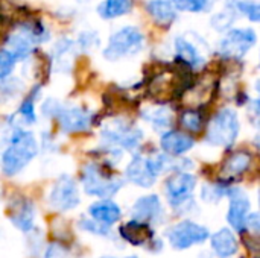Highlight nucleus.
<instances>
[{
  "label": "nucleus",
  "mask_w": 260,
  "mask_h": 258,
  "mask_svg": "<svg viewBox=\"0 0 260 258\" xmlns=\"http://www.w3.org/2000/svg\"><path fill=\"white\" fill-rule=\"evenodd\" d=\"M38 154V144L32 132L15 129L9 144L2 154V170L6 176L20 173Z\"/></svg>",
  "instance_id": "obj_1"
},
{
  "label": "nucleus",
  "mask_w": 260,
  "mask_h": 258,
  "mask_svg": "<svg viewBox=\"0 0 260 258\" xmlns=\"http://www.w3.org/2000/svg\"><path fill=\"white\" fill-rule=\"evenodd\" d=\"M43 109L46 116L55 117L59 128L67 134L85 132L93 123V114L78 105H62L53 99H49L43 105Z\"/></svg>",
  "instance_id": "obj_2"
},
{
  "label": "nucleus",
  "mask_w": 260,
  "mask_h": 258,
  "mask_svg": "<svg viewBox=\"0 0 260 258\" xmlns=\"http://www.w3.org/2000/svg\"><path fill=\"white\" fill-rule=\"evenodd\" d=\"M81 182L87 195L101 199H110L123 187L122 178L107 172L102 166L96 163H88L84 166L81 173Z\"/></svg>",
  "instance_id": "obj_3"
},
{
  "label": "nucleus",
  "mask_w": 260,
  "mask_h": 258,
  "mask_svg": "<svg viewBox=\"0 0 260 258\" xmlns=\"http://www.w3.org/2000/svg\"><path fill=\"white\" fill-rule=\"evenodd\" d=\"M197 187V176L189 172H177L168 178L165 192L169 205L180 214H186L195 207L193 190Z\"/></svg>",
  "instance_id": "obj_4"
},
{
  "label": "nucleus",
  "mask_w": 260,
  "mask_h": 258,
  "mask_svg": "<svg viewBox=\"0 0 260 258\" xmlns=\"http://www.w3.org/2000/svg\"><path fill=\"white\" fill-rule=\"evenodd\" d=\"M145 44V36L139 27L125 26L114 32L104 50V56L108 61H119L126 56H133L142 50Z\"/></svg>",
  "instance_id": "obj_5"
},
{
  "label": "nucleus",
  "mask_w": 260,
  "mask_h": 258,
  "mask_svg": "<svg viewBox=\"0 0 260 258\" xmlns=\"http://www.w3.org/2000/svg\"><path fill=\"white\" fill-rule=\"evenodd\" d=\"M239 117L238 113L225 108L215 114L207 129V141L215 146L232 148L239 135Z\"/></svg>",
  "instance_id": "obj_6"
},
{
  "label": "nucleus",
  "mask_w": 260,
  "mask_h": 258,
  "mask_svg": "<svg viewBox=\"0 0 260 258\" xmlns=\"http://www.w3.org/2000/svg\"><path fill=\"white\" fill-rule=\"evenodd\" d=\"M142 131L122 120V119H116L110 123H105L101 129V138L110 144V146H120L122 149L126 151H133L136 149L140 141H142Z\"/></svg>",
  "instance_id": "obj_7"
},
{
  "label": "nucleus",
  "mask_w": 260,
  "mask_h": 258,
  "mask_svg": "<svg viewBox=\"0 0 260 258\" xmlns=\"http://www.w3.org/2000/svg\"><path fill=\"white\" fill-rule=\"evenodd\" d=\"M209 236L210 233L206 227L198 225L189 219L181 220L166 231V237L171 246L177 251H184L195 245H203L206 240H209Z\"/></svg>",
  "instance_id": "obj_8"
},
{
  "label": "nucleus",
  "mask_w": 260,
  "mask_h": 258,
  "mask_svg": "<svg viewBox=\"0 0 260 258\" xmlns=\"http://www.w3.org/2000/svg\"><path fill=\"white\" fill-rule=\"evenodd\" d=\"M119 234L129 245L146 248L149 252L151 251L158 252L163 249V242L155 237V233H154V228L151 227V224L131 219L129 222L123 224L119 228Z\"/></svg>",
  "instance_id": "obj_9"
},
{
  "label": "nucleus",
  "mask_w": 260,
  "mask_h": 258,
  "mask_svg": "<svg viewBox=\"0 0 260 258\" xmlns=\"http://www.w3.org/2000/svg\"><path fill=\"white\" fill-rule=\"evenodd\" d=\"M47 201L49 205L59 213L76 208L81 202L76 181L69 175H61L52 186Z\"/></svg>",
  "instance_id": "obj_10"
},
{
  "label": "nucleus",
  "mask_w": 260,
  "mask_h": 258,
  "mask_svg": "<svg viewBox=\"0 0 260 258\" xmlns=\"http://www.w3.org/2000/svg\"><path fill=\"white\" fill-rule=\"evenodd\" d=\"M46 36L47 32L43 29V26H34V24L17 26V29L8 38V46L11 47L9 52H12L15 58H24L34 50V47L38 43L46 41Z\"/></svg>",
  "instance_id": "obj_11"
},
{
  "label": "nucleus",
  "mask_w": 260,
  "mask_h": 258,
  "mask_svg": "<svg viewBox=\"0 0 260 258\" xmlns=\"http://www.w3.org/2000/svg\"><path fill=\"white\" fill-rule=\"evenodd\" d=\"M257 41V35L251 27H236L229 30L219 41V53L225 58L244 56Z\"/></svg>",
  "instance_id": "obj_12"
},
{
  "label": "nucleus",
  "mask_w": 260,
  "mask_h": 258,
  "mask_svg": "<svg viewBox=\"0 0 260 258\" xmlns=\"http://www.w3.org/2000/svg\"><path fill=\"white\" fill-rule=\"evenodd\" d=\"M227 198L230 199V205H229V213H227V220L230 224V227L233 230H236V233L244 234L245 233V220L247 216L250 214V198L247 196V193L238 187H229L227 192Z\"/></svg>",
  "instance_id": "obj_13"
},
{
  "label": "nucleus",
  "mask_w": 260,
  "mask_h": 258,
  "mask_svg": "<svg viewBox=\"0 0 260 258\" xmlns=\"http://www.w3.org/2000/svg\"><path fill=\"white\" fill-rule=\"evenodd\" d=\"M8 217L17 230L26 234L30 233L35 228V207L32 201L26 198H15L11 201L8 207Z\"/></svg>",
  "instance_id": "obj_14"
},
{
  "label": "nucleus",
  "mask_w": 260,
  "mask_h": 258,
  "mask_svg": "<svg viewBox=\"0 0 260 258\" xmlns=\"http://www.w3.org/2000/svg\"><path fill=\"white\" fill-rule=\"evenodd\" d=\"M133 219L146 222V224H154L158 222L163 216V205L161 201L157 195H146L139 198L131 210Z\"/></svg>",
  "instance_id": "obj_15"
},
{
  "label": "nucleus",
  "mask_w": 260,
  "mask_h": 258,
  "mask_svg": "<svg viewBox=\"0 0 260 258\" xmlns=\"http://www.w3.org/2000/svg\"><path fill=\"white\" fill-rule=\"evenodd\" d=\"M125 175H126L128 181H131L133 184L143 187V189L152 187L157 181V175H154V172L151 170V167L146 161V157H143V155H136L129 161V164L126 166Z\"/></svg>",
  "instance_id": "obj_16"
},
{
  "label": "nucleus",
  "mask_w": 260,
  "mask_h": 258,
  "mask_svg": "<svg viewBox=\"0 0 260 258\" xmlns=\"http://www.w3.org/2000/svg\"><path fill=\"white\" fill-rule=\"evenodd\" d=\"M209 240L215 255H218L219 258L233 257L239 249L238 239L233 234V231L229 228H221L219 231L213 233L212 236H209Z\"/></svg>",
  "instance_id": "obj_17"
},
{
  "label": "nucleus",
  "mask_w": 260,
  "mask_h": 258,
  "mask_svg": "<svg viewBox=\"0 0 260 258\" xmlns=\"http://www.w3.org/2000/svg\"><path fill=\"white\" fill-rule=\"evenodd\" d=\"M193 144H195V140L190 135L178 132V131H166L165 134H161V138H160V146L163 152L172 157L186 154L187 151L193 148Z\"/></svg>",
  "instance_id": "obj_18"
},
{
  "label": "nucleus",
  "mask_w": 260,
  "mask_h": 258,
  "mask_svg": "<svg viewBox=\"0 0 260 258\" xmlns=\"http://www.w3.org/2000/svg\"><path fill=\"white\" fill-rule=\"evenodd\" d=\"M175 53L177 59L186 64L187 67L198 68L204 64V56L201 50L186 36H177L175 40Z\"/></svg>",
  "instance_id": "obj_19"
},
{
  "label": "nucleus",
  "mask_w": 260,
  "mask_h": 258,
  "mask_svg": "<svg viewBox=\"0 0 260 258\" xmlns=\"http://www.w3.org/2000/svg\"><path fill=\"white\" fill-rule=\"evenodd\" d=\"M88 214H90V217L111 227L120 220L122 210L116 202H113L110 199H102L88 207Z\"/></svg>",
  "instance_id": "obj_20"
},
{
  "label": "nucleus",
  "mask_w": 260,
  "mask_h": 258,
  "mask_svg": "<svg viewBox=\"0 0 260 258\" xmlns=\"http://www.w3.org/2000/svg\"><path fill=\"white\" fill-rule=\"evenodd\" d=\"M251 166V154L239 151L235 152L232 157L227 158V161L222 166V176L225 179H233L241 175H244Z\"/></svg>",
  "instance_id": "obj_21"
},
{
  "label": "nucleus",
  "mask_w": 260,
  "mask_h": 258,
  "mask_svg": "<svg viewBox=\"0 0 260 258\" xmlns=\"http://www.w3.org/2000/svg\"><path fill=\"white\" fill-rule=\"evenodd\" d=\"M149 15L160 24H171L175 18V8L171 0H151L146 5Z\"/></svg>",
  "instance_id": "obj_22"
},
{
  "label": "nucleus",
  "mask_w": 260,
  "mask_h": 258,
  "mask_svg": "<svg viewBox=\"0 0 260 258\" xmlns=\"http://www.w3.org/2000/svg\"><path fill=\"white\" fill-rule=\"evenodd\" d=\"M133 8V0H105L99 5L98 12L102 18L111 20L128 14Z\"/></svg>",
  "instance_id": "obj_23"
},
{
  "label": "nucleus",
  "mask_w": 260,
  "mask_h": 258,
  "mask_svg": "<svg viewBox=\"0 0 260 258\" xmlns=\"http://www.w3.org/2000/svg\"><path fill=\"white\" fill-rule=\"evenodd\" d=\"M143 119L154 126V129H168L172 125V114L168 108H151L143 113Z\"/></svg>",
  "instance_id": "obj_24"
},
{
  "label": "nucleus",
  "mask_w": 260,
  "mask_h": 258,
  "mask_svg": "<svg viewBox=\"0 0 260 258\" xmlns=\"http://www.w3.org/2000/svg\"><path fill=\"white\" fill-rule=\"evenodd\" d=\"M229 184H222V182H218V184H206L201 190V198L203 201L209 202V204H216L219 202L224 196H227V192H229Z\"/></svg>",
  "instance_id": "obj_25"
},
{
  "label": "nucleus",
  "mask_w": 260,
  "mask_h": 258,
  "mask_svg": "<svg viewBox=\"0 0 260 258\" xmlns=\"http://www.w3.org/2000/svg\"><path fill=\"white\" fill-rule=\"evenodd\" d=\"M174 8L178 11H184V12H204L207 11L215 0H171Z\"/></svg>",
  "instance_id": "obj_26"
},
{
  "label": "nucleus",
  "mask_w": 260,
  "mask_h": 258,
  "mask_svg": "<svg viewBox=\"0 0 260 258\" xmlns=\"http://www.w3.org/2000/svg\"><path fill=\"white\" fill-rule=\"evenodd\" d=\"M78 227L82 231H87L93 236H99V237H108L111 234V230L108 225L93 219V217H82L78 224Z\"/></svg>",
  "instance_id": "obj_27"
},
{
  "label": "nucleus",
  "mask_w": 260,
  "mask_h": 258,
  "mask_svg": "<svg viewBox=\"0 0 260 258\" xmlns=\"http://www.w3.org/2000/svg\"><path fill=\"white\" fill-rule=\"evenodd\" d=\"M183 128H186L187 131H192V132H198L201 129V123H203V119H201V114L198 111H184L181 119H180Z\"/></svg>",
  "instance_id": "obj_28"
},
{
  "label": "nucleus",
  "mask_w": 260,
  "mask_h": 258,
  "mask_svg": "<svg viewBox=\"0 0 260 258\" xmlns=\"http://www.w3.org/2000/svg\"><path fill=\"white\" fill-rule=\"evenodd\" d=\"M15 55L9 50H0V79H5L11 75L15 67Z\"/></svg>",
  "instance_id": "obj_29"
},
{
  "label": "nucleus",
  "mask_w": 260,
  "mask_h": 258,
  "mask_svg": "<svg viewBox=\"0 0 260 258\" xmlns=\"http://www.w3.org/2000/svg\"><path fill=\"white\" fill-rule=\"evenodd\" d=\"M70 251L61 240H53L47 245L44 251V258H69Z\"/></svg>",
  "instance_id": "obj_30"
},
{
  "label": "nucleus",
  "mask_w": 260,
  "mask_h": 258,
  "mask_svg": "<svg viewBox=\"0 0 260 258\" xmlns=\"http://www.w3.org/2000/svg\"><path fill=\"white\" fill-rule=\"evenodd\" d=\"M238 9L248 17L251 21H259L260 20V6L257 2H239Z\"/></svg>",
  "instance_id": "obj_31"
},
{
  "label": "nucleus",
  "mask_w": 260,
  "mask_h": 258,
  "mask_svg": "<svg viewBox=\"0 0 260 258\" xmlns=\"http://www.w3.org/2000/svg\"><path fill=\"white\" fill-rule=\"evenodd\" d=\"M20 116L23 117V120L26 122V123H35V120H37V116H35V108H34V97H27L23 103H21V106H20Z\"/></svg>",
  "instance_id": "obj_32"
},
{
  "label": "nucleus",
  "mask_w": 260,
  "mask_h": 258,
  "mask_svg": "<svg viewBox=\"0 0 260 258\" xmlns=\"http://www.w3.org/2000/svg\"><path fill=\"white\" fill-rule=\"evenodd\" d=\"M245 231L257 236L260 231V219L257 213H250L247 216V220H245Z\"/></svg>",
  "instance_id": "obj_33"
},
{
  "label": "nucleus",
  "mask_w": 260,
  "mask_h": 258,
  "mask_svg": "<svg viewBox=\"0 0 260 258\" xmlns=\"http://www.w3.org/2000/svg\"><path fill=\"white\" fill-rule=\"evenodd\" d=\"M126 258H139V257H136V255H129V257H126Z\"/></svg>",
  "instance_id": "obj_34"
},
{
  "label": "nucleus",
  "mask_w": 260,
  "mask_h": 258,
  "mask_svg": "<svg viewBox=\"0 0 260 258\" xmlns=\"http://www.w3.org/2000/svg\"><path fill=\"white\" fill-rule=\"evenodd\" d=\"M79 2H82V3H84V2H88V0H79Z\"/></svg>",
  "instance_id": "obj_35"
},
{
  "label": "nucleus",
  "mask_w": 260,
  "mask_h": 258,
  "mask_svg": "<svg viewBox=\"0 0 260 258\" xmlns=\"http://www.w3.org/2000/svg\"><path fill=\"white\" fill-rule=\"evenodd\" d=\"M102 258H116V257H102Z\"/></svg>",
  "instance_id": "obj_36"
}]
</instances>
